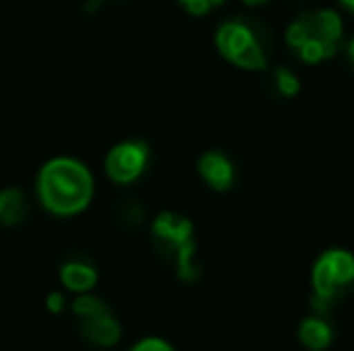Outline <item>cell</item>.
<instances>
[{
  "mask_svg": "<svg viewBox=\"0 0 354 351\" xmlns=\"http://www.w3.org/2000/svg\"><path fill=\"white\" fill-rule=\"evenodd\" d=\"M342 53H345L347 66H350V68H352V72H354V37L350 39V41L342 43Z\"/></svg>",
  "mask_w": 354,
  "mask_h": 351,
  "instance_id": "17",
  "label": "cell"
},
{
  "mask_svg": "<svg viewBox=\"0 0 354 351\" xmlns=\"http://www.w3.org/2000/svg\"><path fill=\"white\" fill-rule=\"evenodd\" d=\"M39 200L58 217H73L89 205L94 181L89 169L71 157H58L41 166L37 181Z\"/></svg>",
  "mask_w": 354,
  "mask_h": 351,
  "instance_id": "1",
  "label": "cell"
},
{
  "mask_svg": "<svg viewBox=\"0 0 354 351\" xmlns=\"http://www.w3.org/2000/svg\"><path fill=\"white\" fill-rule=\"evenodd\" d=\"M313 299L311 308L318 315H328L337 301L352 294L354 289V255L342 248H330L318 255L311 272Z\"/></svg>",
  "mask_w": 354,
  "mask_h": 351,
  "instance_id": "5",
  "label": "cell"
},
{
  "mask_svg": "<svg viewBox=\"0 0 354 351\" xmlns=\"http://www.w3.org/2000/svg\"><path fill=\"white\" fill-rule=\"evenodd\" d=\"M198 174L212 190H229L236 181V169L222 152H205L198 161Z\"/></svg>",
  "mask_w": 354,
  "mask_h": 351,
  "instance_id": "9",
  "label": "cell"
},
{
  "mask_svg": "<svg viewBox=\"0 0 354 351\" xmlns=\"http://www.w3.org/2000/svg\"><path fill=\"white\" fill-rule=\"evenodd\" d=\"M214 46L219 56L241 70H266L275 48V34L256 17H229L217 27Z\"/></svg>",
  "mask_w": 354,
  "mask_h": 351,
  "instance_id": "3",
  "label": "cell"
},
{
  "mask_svg": "<svg viewBox=\"0 0 354 351\" xmlns=\"http://www.w3.org/2000/svg\"><path fill=\"white\" fill-rule=\"evenodd\" d=\"M106 3H111V0H87V5H84V10L87 12H97L102 5H106Z\"/></svg>",
  "mask_w": 354,
  "mask_h": 351,
  "instance_id": "18",
  "label": "cell"
},
{
  "mask_svg": "<svg viewBox=\"0 0 354 351\" xmlns=\"http://www.w3.org/2000/svg\"><path fill=\"white\" fill-rule=\"evenodd\" d=\"M46 305H48V310H51V313H61L63 305H66V301H63V296L58 294V291H53V294H48Z\"/></svg>",
  "mask_w": 354,
  "mask_h": 351,
  "instance_id": "16",
  "label": "cell"
},
{
  "mask_svg": "<svg viewBox=\"0 0 354 351\" xmlns=\"http://www.w3.org/2000/svg\"><path fill=\"white\" fill-rule=\"evenodd\" d=\"M266 87L272 97H280V99H289V97H297L299 89H301V82L299 77L294 75L289 68H272L268 72V80H266Z\"/></svg>",
  "mask_w": 354,
  "mask_h": 351,
  "instance_id": "12",
  "label": "cell"
},
{
  "mask_svg": "<svg viewBox=\"0 0 354 351\" xmlns=\"http://www.w3.org/2000/svg\"><path fill=\"white\" fill-rule=\"evenodd\" d=\"M116 221L121 229L126 231H136L142 226L145 221V207L138 200H123L116 207Z\"/></svg>",
  "mask_w": 354,
  "mask_h": 351,
  "instance_id": "13",
  "label": "cell"
},
{
  "mask_svg": "<svg viewBox=\"0 0 354 351\" xmlns=\"http://www.w3.org/2000/svg\"><path fill=\"white\" fill-rule=\"evenodd\" d=\"M152 248L164 263L174 265L178 279L196 284L201 279V267L196 265V239H193V224L183 214L176 212H162L152 221Z\"/></svg>",
  "mask_w": 354,
  "mask_h": 351,
  "instance_id": "4",
  "label": "cell"
},
{
  "mask_svg": "<svg viewBox=\"0 0 354 351\" xmlns=\"http://www.w3.org/2000/svg\"><path fill=\"white\" fill-rule=\"evenodd\" d=\"M149 145L142 140H128L118 142L111 152L106 154V174L113 183H128L138 181L149 164Z\"/></svg>",
  "mask_w": 354,
  "mask_h": 351,
  "instance_id": "7",
  "label": "cell"
},
{
  "mask_svg": "<svg viewBox=\"0 0 354 351\" xmlns=\"http://www.w3.org/2000/svg\"><path fill=\"white\" fill-rule=\"evenodd\" d=\"M99 279V267L89 255L73 253L66 255L61 263V281L66 289L75 291V294H87Z\"/></svg>",
  "mask_w": 354,
  "mask_h": 351,
  "instance_id": "8",
  "label": "cell"
},
{
  "mask_svg": "<svg viewBox=\"0 0 354 351\" xmlns=\"http://www.w3.org/2000/svg\"><path fill=\"white\" fill-rule=\"evenodd\" d=\"M181 8L186 10L188 14H196V17H203V14L212 12L214 8L224 3V0H178Z\"/></svg>",
  "mask_w": 354,
  "mask_h": 351,
  "instance_id": "14",
  "label": "cell"
},
{
  "mask_svg": "<svg viewBox=\"0 0 354 351\" xmlns=\"http://www.w3.org/2000/svg\"><path fill=\"white\" fill-rule=\"evenodd\" d=\"M243 5H248V8H261V5H268L270 0H241Z\"/></svg>",
  "mask_w": 354,
  "mask_h": 351,
  "instance_id": "19",
  "label": "cell"
},
{
  "mask_svg": "<svg viewBox=\"0 0 354 351\" xmlns=\"http://www.w3.org/2000/svg\"><path fill=\"white\" fill-rule=\"evenodd\" d=\"M29 217L27 192L19 188L0 190V226H17Z\"/></svg>",
  "mask_w": 354,
  "mask_h": 351,
  "instance_id": "11",
  "label": "cell"
},
{
  "mask_svg": "<svg viewBox=\"0 0 354 351\" xmlns=\"http://www.w3.org/2000/svg\"><path fill=\"white\" fill-rule=\"evenodd\" d=\"M299 342L308 351H323L333 342V325L328 323L326 315L311 313L299 325Z\"/></svg>",
  "mask_w": 354,
  "mask_h": 351,
  "instance_id": "10",
  "label": "cell"
},
{
  "mask_svg": "<svg viewBox=\"0 0 354 351\" xmlns=\"http://www.w3.org/2000/svg\"><path fill=\"white\" fill-rule=\"evenodd\" d=\"M131 351H176V349H174L169 342H164V339H159V337H145Z\"/></svg>",
  "mask_w": 354,
  "mask_h": 351,
  "instance_id": "15",
  "label": "cell"
},
{
  "mask_svg": "<svg viewBox=\"0 0 354 351\" xmlns=\"http://www.w3.org/2000/svg\"><path fill=\"white\" fill-rule=\"evenodd\" d=\"M342 17L330 8L304 10L292 19L287 27L284 41L287 48L301 63L316 66V63L330 61L342 46Z\"/></svg>",
  "mask_w": 354,
  "mask_h": 351,
  "instance_id": "2",
  "label": "cell"
},
{
  "mask_svg": "<svg viewBox=\"0 0 354 351\" xmlns=\"http://www.w3.org/2000/svg\"><path fill=\"white\" fill-rule=\"evenodd\" d=\"M337 3H340L342 8L347 10V12H352V14H354V0H337Z\"/></svg>",
  "mask_w": 354,
  "mask_h": 351,
  "instance_id": "20",
  "label": "cell"
},
{
  "mask_svg": "<svg viewBox=\"0 0 354 351\" xmlns=\"http://www.w3.org/2000/svg\"><path fill=\"white\" fill-rule=\"evenodd\" d=\"M73 318H75V325H77L80 337H82L89 347L109 349L121 337V325L113 318L106 301H102L99 296L80 294L77 299L73 301Z\"/></svg>",
  "mask_w": 354,
  "mask_h": 351,
  "instance_id": "6",
  "label": "cell"
}]
</instances>
